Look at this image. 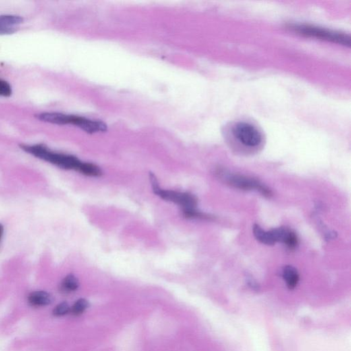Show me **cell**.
<instances>
[{"label": "cell", "instance_id": "cell-5", "mask_svg": "<svg viewBox=\"0 0 351 351\" xmlns=\"http://www.w3.org/2000/svg\"><path fill=\"white\" fill-rule=\"evenodd\" d=\"M292 28L303 35L336 43L344 46H350V36L344 33L335 32V31L320 28V27L309 26V25H297V26H292Z\"/></svg>", "mask_w": 351, "mask_h": 351}, {"label": "cell", "instance_id": "cell-3", "mask_svg": "<svg viewBox=\"0 0 351 351\" xmlns=\"http://www.w3.org/2000/svg\"><path fill=\"white\" fill-rule=\"evenodd\" d=\"M150 180L153 191L161 199L180 205L183 210L197 209L198 200L194 195L189 193H185V192L184 193V192L162 189L156 176L151 172L150 173Z\"/></svg>", "mask_w": 351, "mask_h": 351}, {"label": "cell", "instance_id": "cell-4", "mask_svg": "<svg viewBox=\"0 0 351 351\" xmlns=\"http://www.w3.org/2000/svg\"><path fill=\"white\" fill-rule=\"evenodd\" d=\"M232 133L237 141L248 150H257L262 144V134L251 124L238 122L232 128Z\"/></svg>", "mask_w": 351, "mask_h": 351}, {"label": "cell", "instance_id": "cell-11", "mask_svg": "<svg viewBox=\"0 0 351 351\" xmlns=\"http://www.w3.org/2000/svg\"><path fill=\"white\" fill-rule=\"evenodd\" d=\"M253 235L260 243L265 245L272 246L277 244L272 229L265 230L263 229L259 225L255 224L253 226Z\"/></svg>", "mask_w": 351, "mask_h": 351}, {"label": "cell", "instance_id": "cell-10", "mask_svg": "<svg viewBox=\"0 0 351 351\" xmlns=\"http://www.w3.org/2000/svg\"><path fill=\"white\" fill-rule=\"evenodd\" d=\"M282 277L287 287L290 290H294L299 283V273H298L297 269L292 265H286L283 268Z\"/></svg>", "mask_w": 351, "mask_h": 351}, {"label": "cell", "instance_id": "cell-8", "mask_svg": "<svg viewBox=\"0 0 351 351\" xmlns=\"http://www.w3.org/2000/svg\"><path fill=\"white\" fill-rule=\"evenodd\" d=\"M38 120L48 123L67 125L71 124L72 115H66L61 112H43L37 115Z\"/></svg>", "mask_w": 351, "mask_h": 351}, {"label": "cell", "instance_id": "cell-1", "mask_svg": "<svg viewBox=\"0 0 351 351\" xmlns=\"http://www.w3.org/2000/svg\"><path fill=\"white\" fill-rule=\"evenodd\" d=\"M216 174L223 182L236 189L259 192L263 197L267 198L272 196V191L264 183L251 176L234 173L224 169H219L216 170Z\"/></svg>", "mask_w": 351, "mask_h": 351}, {"label": "cell", "instance_id": "cell-2", "mask_svg": "<svg viewBox=\"0 0 351 351\" xmlns=\"http://www.w3.org/2000/svg\"><path fill=\"white\" fill-rule=\"evenodd\" d=\"M21 148L41 160L46 161L65 170H79L82 162L72 155L52 152L42 145H22Z\"/></svg>", "mask_w": 351, "mask_h": 351}, {"label": "cell", "instance_id": "cell-17", "mask_svg": "<svg viewBox=\"0 0 351 351\" xmlns=\"http://www.w3.org/2000/svg\"><path fill=\"white\" fill-rule=\"evenodd\" d=\"M4 232V227L3 225L0 224V240H1L2 237L3 236Z\"/></svg>", "mask_w": 351, "mask_h": 351}, {"label": "cell", "instance_id": "cell-14", "mask_svg": "<svg viewBox=\"0 0 351 351\" xmlns=\"http://www.w3.org/2000/svg\"><path fill=\"white\" fill-rule=\"evenodd\" d=\"M89 307V302L88 300L85 298H81L77 300L76 302L73 304L72 307H71L70 313L73 316H80L84 313Z\"/></svg>", "mask_w": 351, "mask_h": 351}, {"label": "cell", "instance_id": "cell-6", "mask_svg": "<svg viewBox=\"0 0 351 351\" xmlns=\"http://www.w3.org/2000/svg\"><path fill=\"white\" fill-rule=\"evenodd\" d=\"M276 243L284 244L288 249L294 250L298 245V238L296 232L290 228L279 227L272 229Z\"/></svg>", "mask_w": 351, "mask_h": 351}, {"label": "cell", "instance_id": "cell-15", "mask_svg": "<svg viewBox=\"0 0 351 351\" xmlns=\"http://www.w3.org/2000/svg\"><path fill=\"white\" fill-rule=\"evenodd\" d=\"M71 307L67 302H63L56 306L53 310V314L55 316H63L70 313Z\"/></svg>", "mask_w": 351, "mask_h": 351}, {"label": "cell", "instance_id": "cell-7", "mask_svg": "<svg viewBox=\"0 0 351 351\" xmlns=\"http://www.w3.org/2000/svg\"><path fill=\"white\" fill-rule=\"evenodd\" d=\"M24 19L16 15H1L0 16V35L11 34L16 32L15 26L22 24Z\"/></svg>", "mask_w": 351, "mask_h": 351}, {"label": "cell", "instance_id": "cell-12", "mask_svg": "<svg viewBox=\"0 0 351 351\" xmlns=\"http://www.w3.org/2000/svg\"><path fill=\"white\" fill-rule=\"evenodd\" d=\"M77 171L84 175L92 176V177H100L102 175V170L100 167L90 163L82 162Z\"/></svg>", "mask_w": 351, "mask_h": 351}, {"label": "cell", "instance_id": "cell-16", "mask_svg": "<svg viewBox=\"0 0 351 351\" xmlns=\"http://www.w3.org/2000/svg\"><path fill=\"white\" fill-rule=\"evenodd\" d=\"M12 94V89L9 83L0 79V96L9 97Z\"/></svg>", "mask_w": 351, "mask_h": 351}, {"label": "cell", "instance_id": "cell-9", "mask_svg": "<svg viewBox=\"0 0 351 351\" xmlns=\"http://www.w3.org/2000/svg\"><path fill=\"white\" fill-rule=\"evenodd\" d=\"M28 301L32 307H45L52 303L53 297L49 293L44 291H36L28 296Z\"/></svg>", "mask_w": 351, "mask_h": 351}, {"label": "cell", "instance_id": "cell-13", "mask_svg": "<svg viewBox=\"0 0 351 351\" xmlns=\"http://www.w3.org/2000/svg\"><path fill=\"white\" fill-rule=\"evenodd\" d=\"M80 286L79 279L73 275H69L61 283V290L65 292H72L77 290Z\"/></svg>", "mask_w": 351, "mask_h": 351}]
</instances>
